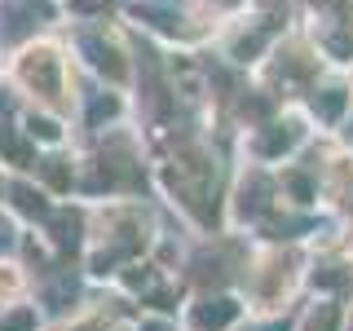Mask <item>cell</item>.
<instances>
[{"label":"cell","instance_id":"cell-1","mask_svg":"<svg viewBox=\"0 0 353 331\" xmlns=\"http://www.w3.org/2000/svg\"><path fill=\"white\" fill-rule=\"evenodd\" d=\"M0 292H18V279H14V274H0Z\"/></svg>","mask_w":353,"mask_h":331}]
</instances>
